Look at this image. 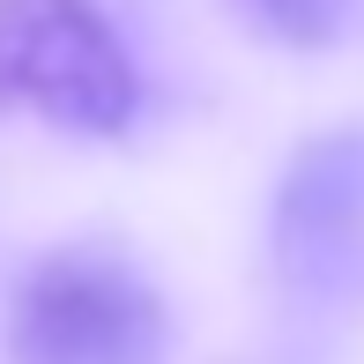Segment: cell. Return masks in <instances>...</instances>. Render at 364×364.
Returning <instances> with one entry per match:
<instances>
[{
    "mask_svg": "<svg viewBox=\"0 0 364 364\" xmlns=\"http://www.w3.org/2000/svg\"><path fill=\"white\" fill-rule=\"evenodd\" d=\"M8 112L60 134H119L141 112V75L90 0H0V119Z\"/></svg>",
    "mask_w": 364,
    "mask_h": 364,
    "instance_id": "cell-1",
    "label": "cell"
},
{
    "mask_svg": "<svg viewBox=\"0 0 364 364\" xmlns=\"http://www.w3.org/2000/svg\"><path fill=\"white\" fill-rule=\"evenodd\" d=\"M171 320L141 268L112 253H53L8 305V364H164Z\"/></svg>",
    "mask_w": 364,
    "mask_h": 364,
    "instance_id": "cell-2",
    "label": "cell"
},
{
    "mask_svg": "<svg viewBox=\"0 0 364 364\" xmlns=\"http://www.w3.org/2000/svg\"><path fill=\"white\" fill-rule=\"evenodd\" d=\"M275 283L297 312L364 305V127L320 134L275 186Z\"/></svg>",
    "mask_w": 364,
    "mask_h": 364,
    "instance_id": "cell-3",
    "label": "cell"
},
{
    "mask_svg": "<svg viewBox=\"0 0 364 364\" xmlns=\"http://www.w3.org/2000/svg\"><path fill=\"white\" fill-rule=\"evenodd\" d=\"M253 23H268L283 45H335L364 15V0H245Z\"/></svg>",
    "mask_w": 364,
    "mask_h": 364,
    "instance_id": "cell-4",
    "label": "cell"
}]
</instances>
